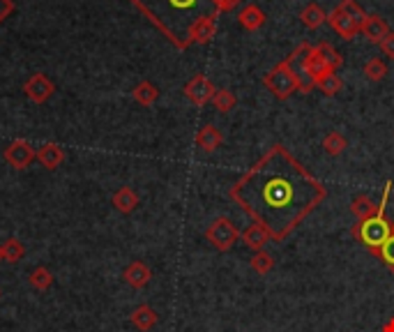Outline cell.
I'll return each mask as SVG.
<instances>
[{"instance_id": "obj_1", "label": "cell", "mask_w": 394, "mask_h": 332, "mask_svg": "<svg viewBox=\"0 0 394 332\" xmlns=\"http://www.w3.org/2000/svg\"><path fill=\"white\" fill-rule=\"evenodd\" d=\"M229 197L270 231L272 242H284L328 199V190L289 148L274 143L235 180Z\"/></svg>"}, {"instance_id": "obj_2", "label": "cell", "mask_w": 394, "mask_h": 332, "mask_svg": "<svg viewBox=\"0 0 394 332\" xmlns=\"http://www.w3.org/2000/svg\"><path fill=\"white\" fill-rule=\"evenodd\" d=\"M175 48H190V31L201 16L212 14L210 0H130Z\"/></svg>"}, {"instance_id": "obj_3", "label": "cell", "mask_w": 394, "mask_h": 332, "mask_svg": "<svg viewBox=\"0 0 394 332\" xmlns=\"http://www.w3.org/2000/svg\"><path fill=\"white\" fill-rule=\"evenodd\" d=\"M390 194H392V182H385V187H383V197L378 201V210L373 212L371 217L356 222L353 224V229H351L353 238H356L360 245L367 247L371 254H376L380 249V245L390 238L392 227H394V219H390L385 214Z\"/></svg>"}, {"instance_id": "obj_4", "label": "cell", "mask_w": 394, "mask_h": 332, "mask_svg": "<svg viewBox=\"0 0 394 332\" xmlns=\"http://www.w3.org/2000/svg\"><path fill=\"white\" fill-rule=\"evenodd\" d=\"M263 85L277 97V100H289L295 93H300V79L293 70V58L286 56L281 63H277L272 70L263 76Z\"/></svg>"}, {"instance_id": "obj_5", "label": "cell", "mask_w": 394, "mask_h": 332, "mask_svg": "<svg viewBox=\"0 0 394 332\" xmlns=\"http://www.w3.org/2000/svg\"><path fill=\"white\" fill-rule=\"evenodd\" d=\"M205 240H208L217 251H229L235 247V242L240 240V231L229 217H217L210 227L205 229Z\"/></svg>"}, {"instance_id": "obj_6", "label": "cell", "mask_w": 394, "mask_h": 332, "mask_svg": "<svg viewBox=\"0 0 394 332\" xmlns=\"http://www.w3.org/2000/svg\"><path fill=\"white\" fill-rule=\"evenodd\" d=\"M3 155H5V162L12 166V169H16V171L28 169V166L33 164V160H37V150L33 148V143L26 141V139L12 141L5 148Z\"/></svg>"}, {"instance_id": "obj_7", "label": "cell", "mask_w": 394, "mask_h": 332, "mask_svg": "<svg viewBox=\"0 0 394 332\" xmlns=\"http://www.w3.org/2000/svg\"><path fill=\"white\" fill-rule=\"evenodd\" d=\"M214 90H217L214 83H212L205 74H196V76H192V79L187 81L185 88H182L185 97H187V100H190L192 104H196V106H205L208 102H212Z\"/></svg>"}, {"instance_id": "obj_8", "label": "cell", "mask_w": 394, "mask_h": 332, "mask_svg": "<svg viewBox=\"0 0 394 332\" xmlns=\"http://www.w3.org/2000/svg\"><path fill=\"white\" fill-rule=\"evenodd\" d=\"M24 93L31 102L35 104H44L48 97L56 93V83L48 79L44 72H35L31 79L24 83Z\"/></svg>"}, {"instance_id": "obj_9", "label": "cell", "mask_w": 394, "mask_h": 332, "mask_svg": "<svg viewBox=\"0 0 394 332\" xmlns=\"http://www.w3.org/2000/svg\"><path fill=\"white\" fill-rule=\"evenodd\" d=\"M328 24H330V28L334 33H337L339 37H343V40H356L358 37V33H360V26L353 21V19L343 12L341 7H334L332 12L328 14Z\"/></svg>"}, {"instance_id": "obj_10", "label": "cell", "mask_w": 394, "mask_h": 332, "mask_svg": "<svg viewBox=\"0 0 394 332\" xmlns=\"http://www.w3.org/2000/svg\"><path fill=\"white\" fill-rule=\"evenodd\" d=\"M217 19H219V14L212 12V14L201 16L199 21L192 26V31H190L192 44H210L212 42L214 31H217Z\"/></svg>"}, {"instance_id": "obj_11", "label": "cell", "mask_w": 394, "mask_h": 332, "mask_svg": "<svg viewBox=\"0 0 394 332\" xmlns=\"http://www.w3.org/2000/svg\"><path fill=\"white\" fill-rule=\"evenodd\" d=\"M152 279V270L145 266L143 261H132L130 266L123 270V281L132 289H145Z\"/></svg>"}, {"instance_id": "obj_12", "label": "cell", "mask_w": 394, "mask_h": 332, "mask_svg": "<svg viewBox=\"0 0 394 332\" xmlns=\"http://www.w3.org/2000/svg\"><path fill=\"white\" fill-rule=\"evenodd\" d=\"M268 240H272L270 231L265 229L263 224H259V222H252L249 227L240 233V242H242V245L247 247V249H252V251H261Z\"/></svg>"}, {"instance_id": "obj_13", "label": "cell", "mask_w": 394, "mask_h": 332, "mask_svg": "<svg viewBox=\"0 0 394 332\" xmlns=\"http://www.w3.org/2000/svg\"><path fill=\"white\" fill-rule=\"evenodd\" d=\"M224 143V134L219 132V127L214 125H203L199 132H196V148H201L203 152H217Z\"/></svg>"}, {"instance_id": "obj_14", "label": "cell", "mask_w": 394, "mask_h": 332, "mask_svg": "<svg viewBox=\"0 0 394 332\" xmlns=\"http://www.w3.org/2000/svg\"><path fill=\"white\" fill-rule=\"evenodd\" d=\"M37 162L44 166L46 171L61 169L65 162V150L58 143H44L37 148Z\"/></svg>"}, {"instance_id": "obj_15", "label": "cell", "mask_w": 394, "mask_h": 332, "mask_svg": "<svg viewBox=\"0 0 394 332\" xmlns=\"http://www.w3.org/2000/svg\"><path fill=\"white\" fill-rule=\"evenodd\" d=\"M360 33L367 37L371 44H378L383 37L390 33V28L385 24V19L378 14H367V19L360 24Z\"/></svg>"}, {"instance_id": "obj_16", "label": "cell", "mask_w": 394, "mask_h": 332, "mask_svg": "<svg viewBox=\"0 0 394 332\" xmlns=\"http://www.w3.org/2000/svg\"><path fill=\"white\" fill-rule=\"evenodd\" d=\"M265 12L259 7V5H254V3H249L247 7H242L240 9V14H238V24L244 28V31H249V33H254V31H259V28H263L265 26Z\"/></svg>"}, {"instance_id": "obj_17", "label": "cell", "mask_w": 394, "mask_h": 332, "mask_svg": "<svg viewBox=\"0 0 394 332\" xmlns=\"http://www.w3.org/2000/svg\"><path fill=\"white\" fill-rule=\"evenodd\" d=\"M130 321L139 332H150L157 326V321H160V314L150 305H139L130 314Z\"/></svg>"}, {"instance_id": "obj_18", "label": "cell", "mask_w": 394, "mask_h": 332, "mask_svg": "<svg viewBox=\"0 0 394 332\" xmlns=\"http://www.w3.org/2000/svg\"><path fill=\"white\" fill-rule=\"evenodd\" d=\"M111 203H113V208H115L118 212L130 214V212H134L136 208H139L141 199H139V194H136L132 187H120V190H118V192L113 194Z\"/></svg>"}, {"instance_id": "obj_19", "label": "cell", "mask_w": 394, "mask_h": 332, "mask_svg": "<svg viewBox=\"0 0 394 332\" xmlns=\"http://www.w3.org/2000/svg\"><path fill=\"white\" fill-rule=\"evenodd\" d=\"M346 148H348V139L339 130H332L323 136V150L328 152L330 157H339L341 152H346Z\"/></svg>"}, {"instance_id": "obj_20", "label": "cell", "mask_w": 394, "mask_h": 332, "mask_svg": "<svg viewBox=\"0 0 394 332\" xmlns=\"http://www.w3.org/2000/svg\"><path fill=\"white\" fill-rule=\"evenodd\" d=\"M26 256V245L21 240L16 238H7L3 245H0V261H7V263H19Z\"/></svg>"}, {"instance_id": "obj_21", "label": "cell", "mask_w": 394, "mask_h": 332, "mask_svg": "<svg viewBox=\"0 0 394 332\" xmlns=\"http://www.w3.org/2000/svg\"><path fill=\"white\" fill-rule=\"evenodd\" d=\"M300 19H302V24L311 28V31H316V28H321L325 21H328V14H325V9L318 5V3H309L307 7L300 12Z\"/></svg>"}, {"instance_id": "obj_22", "label": "cell", "mask_w": 394, "mask_h": 332, "mask_svg": "<svg viewBox=\"0 0 394 332\" xmlns=\"http://www.w3.org/2000/svg\"><path fill=\"white\" fill-rule=\"evenodd\" d=\"M132 97L141 106H152L157 100H160V88H157L152 81H141L139 85L132 90Z\"/></svg>"}, {"instance_id": "obj_23", "label": "cell", "mask_w": 394, "mask_h": 332, "mask_svg": "<svg viewBox=\"0 0 394 332\" xmlns=\"http://www.w3.org/2000/svg\"><path fill=\"white\" fill-rule=\"evenodd\" d=\"M376 210H378V203H373L371 197H367V194H358V197L351 201V212L358 222L371 217Z\"/></svg>"}, {"instance_id": "obj_24", "label": "cell", "mask_w": 394, "mask_h": 332, "mask_svg": "<svg viewBox=\"0 0 394 332\" xmlns=\"http://www.w3.org/2000/svg\"><path fill=\"white\" fill-rule=\"evenodd\" d=\"M212 106L219 113H231L235 106H238V97H235V93H231L229 88H217L214 97H212Z\"/></svg>"}, {"instance_id": "obj_25", "label": "cell", "mask_w": 394, "mask_h": 332, "mask_svg": "<svg viewBox=\"0 0 394 332\" xmlns=\"http://www.w3.org/2000/svg\"><path fill=\"white\" fill-rule=\"evenodd\" d=\"M364 76H367V81H371V83H378V81H383L388 76V65H385V61L383 58H378V56H373V58H369L367 63H364Z\"/></svg>"}, {"instance_id": "obj_26", "label": "cell", "mask_w": 394, "mask_h": 332, "mask_svg": "<svg viewBox=\"0 0 394 332\" xmlns=\"http://www.w3.org/2000/svg\"><path fill=\"white\" fill-rule=\"evenodd\" d=\"M28 284H31L35 291H48L53 284L51 270L44 268V266H37L35 270H31V275H28Z\"/></svg>"}, {"instance_id": "obj_27", "label": "cell", "mask_w": 394, "mask_h": 332, "mask_svg": "<svg viewBox=\"0 0 394 332\" xmlns=\"http://www.w3.org/2000/svg\"><path fill=\"white\" fill-rule=\"evenodd\" d=\"M316 88L325 97H334L337 93H341L343 81H341V76L337 72H328V74H323L321 79L316 81Z\"/></svg>"}, {"instance_id": "obj_28", "label": "cell", "mask_w": 394, "mask_h": 332, "mask_svg": "<svg viewBox=\"0 0 394 332\" xmlns=\"http://www.w3.org/2000/svg\"><path fill=\"white\" fill-rule=\"evenodd\" d=\"M249 266L256 275H268V272H272V268H274V259H272L270 251L261 249V251H254V256L249 259Z\"/></svg>"}, {"instance_id": "obj_29", "label": "cell", "mask_w": 394, "mask_h": 332, "mask_svg": "<svg viewBox=\"0 0 394 332\" xmlns=\"http://www.w3.org/2000/svg\"><path fill=\"white\" fill-rule=\"evenodd\" d=\"M376 259L383 261V266H385L390 272H394V227H392V233H390V238L383 242L380 249L373 254Z\"/></svg>"}, {"instance_id": "obj_30", "label": "cell", "mask_w": 394, "mask_h": 332, "mask_svg": "<svg viewBox=\"0 0 394 332\" xmlns=\"http://www.w3.org/2000/svg\"><path fill=\"white\" fill-rule=\"evenodd\" d=\"M318 46V51H321V56H323V61L330 65V70H334L337 72L339 67L343 65V58H341V53L334 48L330 42H321V44H316Z\"/></svg>"}, {"instance_id": "obj_31", "label": "cell", "mask_w": 394, "mask_h": 332, "mask_svg": "<svg viewBox=\"0 0 394 332\" xmlns=\"http://www.w3.org/2000/svg\"><path fill=\"white\" fill-rule=\"evenodd\" d=\"M341 9H343V12H346L351 19H353V21H356L358 26L364 21V19H367V12H364V9H362V5L358 3V0H341V5H339Z\"/></svg>"}, {"instance_id": "obj_32", "label": "cell", "mask_w": 394, "mask_h": 332, "mask_svg": "<svg viewBox=\"0 0 394 332\" xmlns=\"http://www.w3.org/2000/svg\"><path fill=\"white\" fill-rule=\"evenodd\" d=\"M210 3H212L217 14H226V12H233V9L238 7L242 0H210Z\"/></svg>"}, {"instance_id": "obj_33", "label": "cell", "mask_w": 394, "mask_h": 332, "mask_svg": "<svg viewBox=\"0 0 394 332\" xmlns=\"http://www.w3.org/2000/svg\"><path fill=\"white\" fill-rule=\"evenodd\" d=\"M378 46H380L383 56H388V58H392V61H394V33L392 31L383 37V40L378 42Z\"/></svg>"}, {"instance_id": "obj_34", "label": "cell", "mask_w": 394, "mask_h": 332, "mask_svg": "<svg viewBox=\"0 0 394 332\" xmlns=\"http://www.w3.org/2000/svg\"><path fill=\"white\" fill-rule=\"evenodd\" d=\"M12 12H14V3H12V0H0V24H3Z\"/></svg>"}, {"instance_id": "obj_35", "label": "cell", "mask_w": 394, "mask_h": 332, "mask_svg": "<svg viewBox=\"0 0 394 332\" xmlns=\"http://www.w3.org/2000/svg\"><path fill=\"white\" fill-rule=\"evenodd\" d=\"M380 332H394V316L385 321V326L380 328Z\"/></svg>"}]
</instances>
